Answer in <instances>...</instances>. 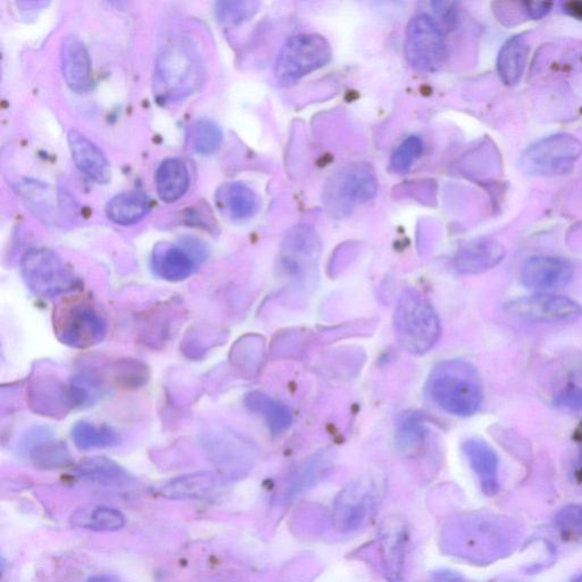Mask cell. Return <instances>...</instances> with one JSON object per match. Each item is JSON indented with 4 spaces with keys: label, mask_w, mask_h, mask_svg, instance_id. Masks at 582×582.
Masks as SVG:
<instances>
[{
    "label": "cell",
    "mask_w": 582,
    "mask_h": 582,
    "mask_svg": "<svg viewBox=\"0 0 582 582\" xmlns=\"http://www.w3.org/2000/svg\"><path fill=\"white\" fill-rule=\"evenodd\" d=\"M428 432L427 420L422 413H405L397 423L398 450L405 455H417L426 444Z\"/></svg>",
    "instance_id": "1f68e13d"
},
{
    "label": "cell",
    "mask_w": 582,
    "mask_h": 582,
    "mask_svg": "<svg viewBox=\"0 0 582 582\" xmlns=\"http://www.w3.org/2000/svg\"><path fill=\"white\" fill-rule=\"evenodd\" d=\"M378 193L376 173L367 163L349 164L332 178L324 194L329 210L348 214Z\"/></svg>",
    "instance_id": "8fae6325"
},
{
    "label": "cell",
    "mask_w": 582,
    "mask_h": 582,
    "mask_svg": "<svg viewBox=\"0 0 582 582\" xmlns=\"http://www.w3.org/2000/svg\"><path fill=\"white\" fill-rule=\"evenodd\" d=\"M205 451L222 475L237 479L252 469L256 450L251 442L227 429L205 432L202 442Z\"/></svg>",
    "instance_id": "7c38bea8"
},
{
    "label": "cell",
    "mask_w": 582,
    "mask_h": 582,
    "mask_svg": "<svg viewBox=\"0 0 582 582\" xmlns=\"http://www.w3.org/2000/svg\"><path fill=\"white\" fill-rule=\"evenodd\" d=\"M423 149V141L417 136H411L404 140L397 147L392 160H390L393 171L399 174L409 171L412 165L420 159Z\"/></svg>",
    "instance_id": "60d3db41"
},
{
    "label": "cell",
    "mask_w": 582,
    "mask_h": 582,
    "mask_svg": "<svg viewBox=\"0 0 582 582\" xmlns=\"http://www.w3.org/2000/svg\"><path fill=\"white\" fill-rule=\"evenodd\" d=\"M201 80V64L185 45L168 46L157 58L154 89L164 101H174L193 93Z\"/></svg>",
    "instance_id": "ba28073f"
},
{
    "label": "cell",
    "mask_w": 582,
    "mask_h": 582,
    "mask_svg": "<svg viewBox=\"0 0 582 582\" xmlns=\"http://www.w3.org/2000/svg\"><path fill=\"white\" fill-rule=\"evenodd\" d=\"M149 201L140 191H127L111 199L106 206L107 218L120 226H131L145 218Z\"/></svg>",
    "instance_id": "f546056e"
},
{
    "label": "cell",
    "mask_w": 582,
    "mask_h": 582,
    "mask_svg": "<svg viewBox=\"0 0 582 582\" xmlns=\"http://www.w3.org/2000/svg\"><path fill=\"white\" fill-rule=\"evenodd\" d=\"M27 401L30 410L41 417L63 419L73 410L69 386L53 376L33 380Z\"/></svg>",
    "instance_id": "e0dca14e"
},
{
    "label": "cell",
    "mask_w": 582,
    "mask_h": 582,
    "mask_svg": "<svg viewBox=\"0 0 582 582\" xmlns=\"http://www.w3.org/2000/svg\"><path fill=\"white\" fill-rule=\"evenodd\" d=\"M245 405L249 411L261 415L273 435L282 434L293 423V413L287 405L259 390L246 395Z\"/></svg>",
    "instance_id": "484cf974"
},
{
    "label": "cell",
    "mask_w": 582,
    "mask_h": 582,
    "mask_svg": "<svg viewBox=\"0 0 582 582\" xmlns=\"http://www.w3.org/2000/svg\"><path fill=\"white\" fill-rule=\"evenodd\" d=\"M223 332L210 326L190 328L181 344V352L191 360H201L215 346L223 342Z\"/></svg>",
    "instance_id": "e575fe53"
},
{
    "label": "cell",
    "mask_w": 582,
    "mask_h": 582,
    "mask_svg": "<svg viewBox=\"0 0 582 582\" xmlns=\"http://www.w3.org/2000/svg\"><path fill=\"white\" fill-rule=\"evenodd\" d=\"M463 452L478 477L482 492L495 496L500 492V462L485 440L469 439L463 445Z\"/></svg>",
    "instance_id": "44dd1931"
},
{
    "label": "cell",
    "mask_w": 582,
    "mask_h": 582,
    "mask_svg": "<svg viewBox=\"0 0 582 582\" xmlns=\"http://www.w3.org/2000/svg\"><path fill=\"white\" fill-rule=\"evenodd\" d=\"M405 56L414 70L435 73L443 68L447 57L444 30L428 13H420L407 24Z\"/></svg>",
    "instance_id": "9c48e42d"
},
{
    "label": "cell",
    "mask_w": 582,
    "mask_h": 582,
    "mask_svg": "<svg viewBox=\"0 0 582 582\" xmlns=\"http://www.w3.org/2000/svg\"><path fill=\"white\" fill-rule=\"evenodd\" d=\"M23 452H26L36 467L60 469L72 463L68 446L56 440L46 429H35L24 439Z\"/></svg>",
    "instance_id": "ffe728a7"
},
{
    "label": "cell",
    "mask_w": 582,
    "mask_h": 582,
    "mask_svg": "<svg viewBox=\"0 0 582 582\" xmlns=\"http://www.w3.org/2000/svg\"><path fill=\"white\" fill-rule=\"evenodd\" d=\"M564 536L582 538V504L565 506L555 518Z\"/></svg>",
    "instance_id": "7bdbcfd3"
},
{
    "label": "cell",
    "mask_w": 582,
    "mask_h": 582,
    "mask_svg": "<svg viewBox=\"0 0 582 582\" xmlns=\"http://www.w3.org/2000/svg\"><path fill=\"white\" fill-rule=\"evenodd\" d=\"M112 378L115 384L126 389L144 387L151 373L144 362L136 359H122L113 363Z\"/></svg>",
    "instance_id": "74e56055"
},
{
    "label": "cell",
    "mask_w": 582,
    "mask_h": 582,
    "mask_svg": "<svg viewBox=\"0 0 582 582\" xmlns=\"http://www.w3.org/2000/svg\"><path fill=\"white\" fill-rule=\"evenodd\" d=\"M58 340L65 346L87 349L102 343L107 334V320L91 298L72 295L62 299L53 314Z\"/></svg>",
    "instance_id": "277c9868"
},
{
    "label": "cell",
    "mask_w": 582,
    "mask_h": 582,
    "mask_svg": "<svg viewBox=\"0 0 582 582\" xmlns=\"http://www.w3.org/2000/svg\"><path fill=\"white\" fill-rule=\"evenodd\" d=\"M427 390L435 403L457 417L475 414L484 398L477 369L463 360L439 363L430 373Z\"/></svg>",
    "instance_id": "7a4b0ae2"
},
{
    "label": "cell",
    "mask_w": 582,
    "mask_h": 582,
    "mask_svg": "<svg viewBox=\"0 0 582 582\" xmlns=\"http://www.w3.org/2000/svg\"><path fill=\"white\" fill-rule=\"evenodd\" d=\"M506 255L497 240L479 238L464 244L455 256V269L464 276L484 273L500 264Z\"/></svg>",
    "instance_id": "d6986e66"
},
{
    "label": "cell",
    "mask_w": 582,
    "mask_h": 582,
    "mask_svg": "<svg viewBox=\"0 0 582 582\" xmlns=\"http://www.w3.org/2000/svg\"><path fill=\"white\" fill-rule=\"evenodd\" d=\"M395 330L405 351L423 355L442 336V324L429 299L414 288L403 291L395 311Z\"/></svg>",
    "instance_id": "3957f363"
},
{
    "label": "cell",
    "mask_w": 582,
    "mask_h": 582,
    "mask_svg": "<svg viewBox=\"0 0 582 582\" xmlns=\"http://www.w3.org/2000/svg\"><path fill=\"white\" fill-rule=\"evenodd\" d=\"M332 467H334V457L328 452H319L310 457L291 477L287 490L288 497H298L319 484L329 475Z\"/></svg>",
    "instance_id": "f1b7e54d"
},
{
    "label": "cell",
    "mask_w": 582,
    "mask_h": 582,
    "mask_svg": "<svg viewBox=\"0 0 582 582\" xmlns=\"http://www.w3.org/2000/svg\"><path fill=\"white\" fill-rule=\"evenodd\" d=\"M520 276L522 284L529 289L561 288L570 284L573 268L559 257L535 256L523 264Z\"/></svg>",
    "instance_id": "ac0fdd59"
},
{
    "label": "cell",
    "mask_w": 582,
    "mask_h": 582,
    "mask_svg": "<svg viewBox=\"0 0 582 582\" xmlns=\"http://www.w3.org/2000/svg\"><path fill=\"white\" fill-rule=\"evenodd\" d=\"M386 493V478L379 472H368L349 481L340 490L332 506V523L342 534L360 530L376 514Z\"/></svg>",
    "instance_id": "5b68a950"
},
{
    "label": "cell",
    "mask_w": 582,
    "mask_h": 582,
    "mask_svg": "<svg viewBox=\"0 0 582 582\" xmlns=\"http://www.w3.org/2000/svg\"><path fill=\"white\" fill-rule=\"evenodd\" d=\"M573 439L579 447L578 462L576 465L575 475L578 481L582 482V421L578 424L575 432H573Z\"/></svg>",
    "instance_id": "7dc6e473"
},
{
    "label": "cell",
    "mask_w": 582,
    "mask_h": 582,
    "mask_svg": "<svg viewBox=\"0 0 582 582\" xmlns=\"http://www.w3.org/2000/svg\"><path fill=\"white\" fill-rule=\"evenodd\" d=\"M77 475L91 484L122 488L132 484L133 477L120 464L106 457H91L77 467Z\"/></svg>",
    "instance_id": "cb8c5ba5"
},
{
    "label": "cell",
    "mask_w": 582,
    "mask_h": 582,
    "mask_svg": "<svg viewBox=\"0 0 582 582\" xmlns=\"http://www.w3.org/2000/svg\"><path fill=\"white\" fill-rule=\"evenodd\" d=\"M526 13L532 20H540L551 12L552 3L525 2Z\"/></svg>",
    "instance_id": "f6af8a7d"
},
{
    "label": "cell",
    "mask_w": 582,
    "mask_h": 582,
    "mask_svg": "<svg viewBox=\"0 0 582 582\" xmlns=\"http://www.w3.org/2000/svg\"><path fill=\"white\" fill-rule=\"evenodd\" d=\"M72 523L96 531H116L126 526V518L113 507L98 506L93 510L78 511L73 515Z\"/></svg>",
    "instance_id": "836d02e7"
},
{
    "label": "cell",
    "mask_w": 582,
    "mask_h": 582,
    "mask_svg": "<svg viewBox=\"0 0 582 582\" xmlns=\"http://www.w3.org/2000/svg\"><path fill=\"white\" fill-rule=\"evenodd\" d=\"M88 582H122L118 577L113 575H97L91 577Z\"/></svg>",
    "instance_id": "681fc988"
},
{
    "label": "cell",
    "mask_w": 582,
    "mask_h": 582,
    "mask_svg": "<svg viewBox=\"0 0 582 582\" xmlns=\"http://www.w3.org/2000/svg\"><path fill=\"white\" fill-rule=\"evenodd\" d=\"M519 538V530L509 518L471 512L448 523L443 546L460 559L487 564L511 554Z\"/></svg>",
    "instance_id": "6da1fadb"
},
{
    "label": "cell",
    "mask_w": 582,
    "mask_h": 582,
    "mask_svg": "<svg viewBox=\"0 0 582 582\" xmlns=\"http://www.w3.org/2000/svg\"><path fill=\"white\" fill-rule=\"evenodd\" d=\"M223 135L218 124L202 119L194 128V146L198 154L211 155L222 143Z\"/></svg>",
    "instance_id": "ab89813d"
},
{
    "label": "cell",
    "mask_w": 582,
    "mask_h": 582,
    "mask_svg": "<svg viewBox=\"0 0 582 582\" xmlns=\"http://www.w3.org/2000/svg\"><path fill=\"white\" fill-rule=\"evenodd\" d=\"M157 194L165 203L179 201L187 193L190 177L187 165L180 159H168L157 169L155 178Z\"/></svg>",
    "instance_id": "d4e9b609"
},
{
    "label": "cell",
    "mask_w": 582,
    "mask_h": 582,
    "mask_svg": "<svg viewBox=\"0 0 582 582\" xmlns=\"http://www.w3.org/2000/svg\"><path fill=\"white\" fill-rule=\"evenodd\" d=\"M554 404L565 409L582 411V388H570L555 398Z\"/></svg>",
    "instance_id": "ee69618b"
},
{
    "label": "cell",
    "mask_w": 582,
    "mask_h": 582,
    "mask_svg": "<svg viewBox=\"0 0 582 582\" xmlns=\"http://www.w3.org/2000/svg\"><path fill=\"white\" fill-rule=\"evenodd\" d=\"M505 310L513 317L542 323L575 321L582 315L581 306L573 299L543 293L515 298Z\"/></svg>",
    "instance_id": "5bb4252c"
},
{
    "label": "cell",
    "mask_w": 582,
    "mask_h": 582,
    "mask_svg": "<svg viewBox=\"0 0 582 582\" xmlns=\"http://www.w3.org/2000/svg\"><path fill=\"white\" fill-rule=\"evenodd\" d=\"M21 273L31 293L41 298L68 295L80 285L62 257L48 248H33L24 254Z\"/></svg>",
    "instance_id": "8992f818"
},
{
    "label": "cell",
    "mask_w": 582,
    "mask_h": 582,
    "mask_svg": "<svg viewBox=\"0 0 582 582\" xmlns=\"http://www.w3.org/2000/svg\"><path fill=\"white\" fill-rule=\"evenodd\" d=\"M172 313L168 305L159 307L145 323L144 340L145 343L156 347L157 344H163L168 340L171 331V319L169 314Z\"/></svg>",
    "instance_id": "f35d334b"
},
{
    "label": "cell",
    "mask_w": 582,
    "mask_h": 582,
    "mask_svg": "<svg viewBox=\"0 0 582 582\" xmlns=\"http://www.w3.org/2000/svg\"><path fill=\"white\" fill-rule=\"evenodd\" d=\"M321 241L317 232L305 224L291 229L282 243L280 269L284 276L294 284L305 282L319 262Z\"/></svg>",
    "instance_id": "4fadbf2b"
},
{
    "label": "cell",
    "mask_w": 582,
    "mask_h": 582,
    "mask_svg": "<svg viewBox=\"0 0 582 582\" xmlns=\"http://www.w3.org/2000/svg\"><path fill=\"white\" fill-rule=\"evenodd\" d=\"M257 10L254 2H220L215 12L218 19L226 24H238L252 18Z\"/></svg>",
    "instance_id": "b9f144b4"
},
{
    "label": "cell",
    "mask_w": 582,
    "mask_h": 582,
    "mask_svg": "<svg viewBox=\"0 0 582 582\" xmlns=\"http://www.w3.org/2000/svg\"><path fill=\"white\" fill-rule=\"evenodd\" d=\"M529 55L526 37L515 36L506 41L497 58V70L507 86H515L525 73Z\"/></svg>",
    "instance_id": "4316f807"
},
{
    "label": "cell",
    "mask_w": 582,
    "mask_h": 582,
    "mask_svg": "<svg viewBox=\"0 0 582 582\" xmlns=\"http://www.w3.org/2000/svg\"><path fill=\"white\" fill-rule=\"evenodd\" d=\"M429 582H467L459 573L451 570H439L432 573Z\"/></svg>",
    "instance_id": "bcb514c9"
},
{
    "label": "cell",
    "mask_w": 582,
    "mask_h": 582,
    "mask_svg": "<svg viewBox=\"0 0 582 582\" xmlns=\"http://www.w3.org/2000/svg\"><path fill=\"white\" fill-rule=\"evenodd\" d=\"M573 582H582V575L578 576Z\"/></svg>",
    "instance_id": "f907efd6"
},
{
    "label": "cell",
    "mask_w": 582,
    "mask_h": 582,
    "mask_svg": "<svg viewBox=\"0 0 582 582\" xmlns=\"http://www.w3.org/2000/svg\"><path fill=\"white\" fill-rule=\"evenodd\" d=\"M68 140L72 159L78 169L97 184H106L111 179V168L101 149L77 130L69 132Z\"/></svg>",
    "instance_id": "603a6c76"
},
{
    "label": "cell",
    "mask_w": 582,
    "mask_h": 582,
    "mask_svg": "<svg viewBox=\"0 0 582 582\" xmlns=\"http://www.w3.org/2000/svg\"><path fill=\"white\" fill-rule=\"evenodd\" d=\"M332 57L328 40L315 33H302L289 38L276 63V79L281 86H293L310 73L322 69Z\"/></svg>",
    "instance_id": "52a82bcc"
},
{
    "label": "cell",
    "mask_w": 582,
    "mask_h": 582,
    "mask_svg": "<svg viewBox=\"0 0 582 582\" xmlns=\"http://www.w3.org/2000/svg\"><path fill=\"white\" fill-rule=\"evenodd\" d=\"M379 550L382 567L389 582H401L403 578L409 530L406 522L398 515H390L381 522Z\"/></svg>",
    "instance_id": "2e32d148"
},
{
    "label": "cell",
    "mask_w": 582,
    "mask_h": 582,
    "mask_svg": "<svg viewBox=\"0 0 582 582\" xmlns=\"http://www.w3.org/2000/svg\"><path fill=\"white\" fill-rule=\"evenodd\" d=\"M231 362L241 370L256 371L261 368L264 357V340L257 335L240 338L231 348Z\"/></svg>",
    "instance_id": "d590c367"
},
{
    "label": "cell",
    "mask_w": 582,
    "mask_h": 582,
    "mask_svg": "<svg viewBox=\"0 0 582 582\" xmlns=\"http://www.w3.org/2000/svg\"><path fill=\"white\" fill-rule=\"evenodd\" d=\"M71 437L81 451L102 450L120 443L119 432L107 424L80 421L74 424Z\"/></svg>",
    "instance_id": "d6a6232c"
},
{
    "label": "cell",
    "mask_w": 582,
    "mask_h": 582,
    "mask_svg": "<svg viewBox=\"0 0 582 582\" xmlns=\"http://www.w3.org/2000/svg\"><path fill=\"white\" fill-rule=\"evenodd\" d=\"M216 478L210 472L189 473L165 484L160 493L168 500H198L214 492Z\"/></svg>",
    "instance_id": "83f0119b"
},
{
    "label": "cell",
    "mask_w": 582,
    "mask_h": 582,
    "mask_svg": "<svg viewBox=\"0 0 582 582\" xmlns=\"http://www.w3.org/2000/svg\"><path fill=\"white\" fill-rule=\"evenodd\" d=\"M73 409L94 405L104 393L101 379L93 373H80L69 384Z\"/></svg>",
    "instance_id": "8d00e7d4"
},
{
    "label": "cell",
    "mask_w": 582,
    "mask_h": 582,
    "mask_svg": "<svg viewBox=\"0 0 582 582\" xmlns=\"http://www.w3.org/2000/svg\"><path fill=\"white\" fill-rule=\"evenodd\" d=\"M204 257V248L194 241H189L185 246L162 243L154 248L152 269L157 277L179 282L190 277L196 263Z\"/></svg>",
    "instance_id": "9a60e30c"
},
{
    "label": "cell",
    "mask_w": 582,
    "mask_h": 582,
    "mask_svg": "<svg viewBox=\"0 0 582 582\" xmlns=\"http://www.w3.org/2000/svg\"><path fill=\"white\" fill-rule=\"evenodd\" d=\"M61 63L66 85L76 93H85L91 85V62L85 44L78 37L63 40Z\"/></svg>",
    "instance_id": "7402d4cb"
},
{
    "label": "cell",
    "mask_w": 582,
    "mask_h": 582,
    "mask_svg": "<svg viewBox=\"0 0 582 582\" xmlns=\"http://www.w3.org/2000/svg\"><path fill=\"white\" fill-rule=\"evenodd\" d=\"M581 155V141L568 133H559L530 146L521 157V166L531 176H564L572 171Z\"/></svg>",
    "instance_id": "30bf717a"
},
{
    "label": "cell",
    "mask_w": 582,
    "mask_h": 582,
    "mask_svg": "<svg viewBox=\"0 0 582 582\" xmlns=\"http://www.w3.org/2000/svg\"><path fill=\"white\" fill-rule=\"evenodd\" d=\"M565 11L582 20V2H570L565 4Z\"/></svg>",
    "instance_id": "c3c4849f"
},
{
    "label": "cell",
    "mask_w": 582,
    "mask_h": 582,
    "mask_svg": "<svg viewBox=\"0 0 582 582\" xmlns=\"http://www.w3.org/2000/svg\"><path fill=\"white\" fill-rule=\"evenodd\" d=\"M218 202L223 210L235 220H247L257 211V198L254 191L243 182H230L221 187Z\"/></svg>",
    "instance_id": "4dcf8cb0"
}]
</instances>
